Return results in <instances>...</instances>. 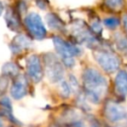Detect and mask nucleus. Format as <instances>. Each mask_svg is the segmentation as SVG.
I'll return each mask as SVG.
<instances>
[{"label":"nucleus","instance_id":"obj_3","mask_svg":"<svg viewBox=\"0 0 127 127\" xmlns=\"http://www.w3.org/2000/svg\"><path fill=\"white\" fill-rule=\"evenodd\" d=\"M44 72L51 83H59L64 77V64L54 53L48 52L44 56Z\"/></svg>","mask_w":127,"mask_h":127},{"label":"nucleus","instance_id":"obj_23","mask_svg":"<svg viewBox=\"0 0 127 127\" xmlns=\"http://www.w3.org/2000/svg\"><path fill=\"white\" fill-rule=\"evenodd\" d=\"M18 5H19V6H18V8H19V11H20V12H25V11H26V9H27L25 3L23 2V1H21V2H19Z\"/></svg>","mask_w":127,"mask_h":127},{"label":"nucleus","instance_id":"obj_16","mask_svg":"<svg viewBox=\"0 0 127 127\" xmlns=\"http://www.w3.org/2000/svg\"><path fill=\"white\" fill-rule=\"evenodd\" d=\"M106 7L112 11H119L125 5V0H104Z\"/></svg>","mask_w":127,"mask_h":127},{"label":"nucleus","instance_id":"obj_19","mask_svg":"<svg viewBox=\"0 0 127 127\" xmlns=\"http://www.w3.org/2000/svg\"><path fill=\"white\" fill-rule=\"evenodd\" d=\"M8 86V80L7 78L4 77V78L0 79V95H2L5 92V91L7 90Z\"/></svg>","mask_w":127,"mask_h":127},{"label":"nucleus","instance_id":"obj_21","mask_svg":"<svg viewBox=\"0 0 127 127\" xmlns=\"http://www.w3.org/2000/svg\"><path fill=\"white\" fill-rule=\"evenodd\" d=\"M70 87H71V90L72 91H76L77 89H78V81L75 78L74 76H70V84H69Z\"/></svg>","mask_w":127,"mask_h":127},{"label":"nucleus","instance_id":"obj_5","mask_svg":"<svg viewBox=\"0 0 127 127\" xmlns=\"http://www.w3.org/2000/svg\"><path fill=\"white\" fill-rule=\"evenodd\" d=\"M25 25L30 35L37 40L45 38L47 31L44 26L40 15L36 12H31L25 17Z\"/></svg>","mask_w":127,"mask_h":127},{"label":"nucleus","instance_id":"obj_20","mask_svg":"<svg viewBox=\"0 0 127 127\" xmlns=\"http://www.w3.org/2000/svg\"><path fill=\"white\" fill-rule=\"evenodd\" d=\"M92 30L95 33H100L102 32V26L98 20H94L92 24Z\"/></svg>","mask_w":127,"mask_h":127},{"label":"nucleus","instance_id":"obj_27","mask_svg":"<svg viewBox=\"0 0 127 127\" xmlns=\"http://www.w3.org/2000/svg\"><path fill=\"white\" fill-rule=\"evenodd\" d=\"M116 127H125V126H123V125H118V126H116Z\"/></svg>","mask_w":127,"mask_h":127},{"label":"nucleus","instance_id":"obj_10","mask_svg":"<svg viewBox=\"0 0 127 127\" xmlns=\"http://www.w3.org/2000/svg\"><path fill=\"white\" fill-rule=\"evenodd\" d=\"M31 45H32V41L30 40V38L23 34H19L12 39L10 44V48L13 53L18 54L31 47Z\"/></svg>","mask_w":127,"mask_h":127},{"label":"nucleus","instance_id":"obj_11","mask_svg":"<svg viewBox=\"0 0 127 127\" xmlns=\"http://www.w3.org/2000/svg\"><path fill=\"white\" fill-rule=\"evenodd\" d=\"M115 91L121 97H127V71H120L115 78Z\"/></svg>","mask_w":127,"mask_h":127},{"label":"nucleus","instance_id":"obj_2","mask_svg":"<svg viewBox=\"0 0 127 127\" xmlns=\"http://www.w3.org/2000/svg\"><path fill=\"white\" fill-rule=\"evenodd\" d=\"M54 48L66 67H73L75 64L74 58L81 53V50L75 44L64 40L60 37H54L52 39Z\"/></svg>","mask_w":127,"mask_h":127},{"label":"nucleus","instance_id":"obj_24","mask_svg":"<svg viewBox=\"0 0 127 127\" xmlns=\"http://www.w3.org/2000/svg\"><path fill=\"white\" fill-rule=\"evenodd\" d=\"M3 11H4V5H3L2 2H1V1H0V16H1V15H2Z\"/></svg>","mask_w":127,"mask_h":127},{"label":"nucleus","instance_id":"obj_12","mask_svg":"<svg viewBox=\"0 0 127 127\" xmlns=\"http://www.w3.org/2000/svg\"><path fill=\"white\" fill-rule=\"evenodd\" d=\"M4 19H5L8 28L12 31V32H18L20 29L21 25H20L19 17H18V12L15 10H13L12 8H7V10L5 11Z\"/></svg>","mask_w":127,"mask_h":127},{"label":"nucleus","instance_id":"obj_6","mask_svg":"<svg viewBox=\"0 0 127 127\" xmlns=\"http://www.w3.org/2000/svg\"><path fill=\"white\" fill-rule=\"evenodd\" d=\"M71 34L80 43L85 44L88 47L92 49L98 48V41L84 22L78 21L73 24L71 27Z\"/></svg>","mask_w":127,"mask_h":127},{"label":"nucleus","instance_id":"obj_4","mask_svg":"<svg viewBox=\"0 0 127 127\" xmlns=\"http://www.w3.org/2000/svg\"><path fill=\"white\" fill-rule=\"evenodd\" d=\"M94 59L107 73H114L119 69L120 59L118 55L109 50L97 49L93 52Z\"/></svg>","mask_w":127,"mask_h":127},{"label":"nucleus","instance_id":"obj_28","mask_svg":"<svg viewBox=\"0 0 127 127\" xmlns=\"http://www.w3.org/2000/svg\"><path fill=\"white\" fill-rule=\"evenodd\" d=\"M125 118H127V114H126V117H125Z\"/></svg>","mask_w":127,"mask_h":127},{"label":"nucleus","instance_id":"obj_18","mask_svg":"<svg viewBox=\"0 0 127 127\" xmlns=\"http://www.w3.org/2000/svg\"><path fill=\"white\" fill-rule=\"evenodd\" d=\"M71 87H70L69 84L67 82L62 80L60 82V92H61V95H63V97H68L71 94Z\"/></svg>","mask_w":127,"mask_h":127},{"label":"nucleus","instance_id":"obj_14","mask_svg":"<svg viewBox=\"0 0 127 127\" xmlns=\"http://www.w3.org/2000/svg\"><path fill=\"white\" fill-rule=\"evenodd\" d=\"M2 73L4 77L8 78H16L18 76L19 73V68L15 63L12 62H7L3 65L2 67Z\"/></svg>","mask_w":127,"mask_h":127},{"label":"nucleus","instance_id":"obj_9","mask_svg":"<svg viewBox=\"0 0 127 127\" xmlns=\"http://www.w3.org/2000/svg\"><path fill=\"white\" fill-rule=\"evenodd\" d=\"M28 91V83L27 79L23 75H18L11 86V95L16 100L23 98L25 97Z\"/></svg>","mask_w":127,"mask_h":127},{"label":"nucleus","instance_id":"obj_13","mask_svg":"<svg viewBox=\"0 0 127 127\" xmlns=\"http://www.w3.org/2000/svg\"><path fill=\"white\" fill-rule=\"evenodd\" d=\"M45 21L48 26L52 30L62 31L64 28V24L60 19V18L55 13H48L45 16Z\"/></svg>","mask_w":127,"mask_h":127},{"label":"nucleus","instance_id":"obj_17","mask_svg":"<svg viewBox=\"0 0 127 127\" xmlns=\"http://www.w3.org/2000/svg\"><path fill=\"white\" fill-rule=\"evenodd\" d=\"M104 25L110 30H115L120 25V20L115 17L106 18L104 19Z\"/></svg>","mask_w":127,"mask_h":127},{"label":"nucleus","instance_id":"obj_8","mask_svg":"<svg viewBox=\"0 0 127 127\" xmlns=\"http://www.w3.org/2000/svg\"><path fill=\"white\" fill-rule=\"evenodd\" d=\"M104 116L111 123H117L125 119L126 117V110L123 105L115 101H108L104 106Z\"/></svg>","mask_w":127,"mask_h":127},{"label":"nucleus","instance_id":"obj_1","mask_svg":"<svg viewBox=\"0 0 127 127\" xmlns=\"http://www.w3.org/2000/svg\"><path fill=\"white\" fill-rule=\"evenodd\" d=\"M82 79L86 100L94 104H97L108 91L106 78L97 69L90 67L84 71Z\"/></svg>","mask_w":127,"mask_h":127},{"label":"nucleus","instance_id":"obj_7","mask_svg":"<svg viewBox=\"0 0 127 127\" xmlns=\"http://www.w3.org/2000/svg\"><path fill=\"white\" fill-rule=\"evenodd\" d=\"M26 71L29 78L34 83H39L44 77V69L39 57L32 54L26 59Z\"/></svg>","mask_w":127,"mask_h":127},{"label":"nucleus","instance_id":"obj_25","mask_svg":"<svg viewBox=\"0 0 127 127\" xmlns=\"http://www.w3.org/2000/svg\"><path fill=\"white\" fill-rule=\"evenodd\" d=\"M0 127H4V123H3V120L0 117Z\"/></svg>","mask_w":127,"mask_h":127},{"label":"nucleus","instance_id":"obj_26","mask_svg":"<svg viewBox=\"0 0 127 127\" xmlns=\"http://www.w3.org/2000/svg\"><path fill=\"white\" fill-rule=\"evenodd\" d=\"M91 127H97V125H94V124H92V125H91Z\"/></svg>","mask_w":127,"mask_h":127},{"label":"nucleus","instance_id":"obj_15","mask_svg":"<svg viewBox=\"0 0 127 127\" xmlns=\"http://www.w3.org/2000/svg\"><path fill=\"white\" fill-rule=\"evenodd\" d=\"M115 45L117 49L127 58V37L118 34L115 37Z\"/></svg>","mask_w":127,"mask_h":127},{"label":"nucleus","instance_id":"obj_22","mask_svg":"<svg viewBox=\"0 0 127 127\" xmlns=\"http://www.w3.org/2000/svg\"><path fill=\"white\" fill-rule=\"evenodd\" d=\"M122 22H123L124 30H125V33L127 34V13H125V14L123 16V18H122Z\"/></svg>","mask_w":127,"mask_h":127}]
</instances>
